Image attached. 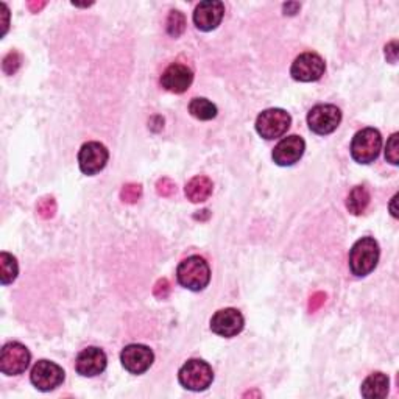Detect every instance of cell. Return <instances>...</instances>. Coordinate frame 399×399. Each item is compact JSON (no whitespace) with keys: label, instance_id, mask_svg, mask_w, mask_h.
I'll return each mask as SVG.
<instances>
[{"label":"cell","instance_id":"obj_4","mask_svg":"<svg viewBox=\"0 0 399 399\" xmlns=\"http://www.w3.org/2000/svg\"><path fill=\"white\" fill-rule=\"evenodd\" d=\"M180 383L190 391H204L211 387L214 372L208 362L202 359H190L180 368Z\"/></svg>","mask_w":399,"mask_h":399},{"label":"cell","instance_id":"obj_32","mask_svg":"<svg viewBox=\"0 0 399 399\" xmlns=\"http://www.w3.org/2000/svg\"><path fill=\"white\" fill-rule=\"evenodd\" d=\"M300 4H287L284 5V11L286 14H289V16H293V14H297L300 10Z\"/></svg>","mask_w":399,"mask_h":399},{"label":"cell","instance_id":"obj_29","mask_svg":"<svg viewBox=\"0 0 399 399\" xmlns=\"http://www.w3.org/2000/svg\"><path fill=\"white\" fill-rule=\"evenodd\" d=\"M326 293H323V292H315L312 297H310L309 300V312H317L324 302H326Z\"/></svg>","mask_w":399,"mask_h":399},{"label":"cell","instance_id":"obj_31","mask_svg":"<svg viewBox=\"0 0 399 399\" xmlns=\"http://www.w3.org/2000/svg\"><path fill=\"white\" fill-rule=\"evenodd\" d=\"M46 5L47 2H44V0H38V2H36V0H30V2H28V8H30L32 13H39Z\"/></svg>","mask_w":399,"mask_h":399},{"label":"cell","instance_id":"obj_19","mask_svg":"<svg viewBox=\"0 0 399 399\" xmlns=\"http://www.w3.org/2000/svg\"><path fill=\"white\" fill-rule=\"evenodd\" d=\"M369 192L365 186H356L348 195V200H346V208L352 214V216H362L368 208L369 204Z\"/></svg>","mask_w":399,"mask_h":399},{"label":"cell","instance_id":"obj_17","mask_svg":"<svg viewBox=\"0 0 399 399\" xmlns=\"http://www.w3.org/2000/svg\"><path fill=\"white\" fill-rule=\"evenodd\" d=\"M390 390V379L387 374L381 372L372 373L362 383L360 393L367 399H382L387 398Z\"/></svg>","mask_w":399,"mask_h":399},{"label":"cell","instance_id":"obj_16","mask_svg":"<svg viewBox=\"0 0 399 399\" xmlns=\"http://www.w3.org/2000/svg\"><path fill=\"white\" fill-rule=\"evenodd\" d=\"M192 81H194V72H192L188 66L180 63L170 64L161 75L162 87L173 94L186 92L190 87Z\"/></svg>","mask_w":399,"mask_h":399},{"label":"cell","instance_id":"obj_8","mask_svg":"<svg viewBox=\"0 0 399 399\" xmlns=\"http://www.w3.org/2000/svg\"><path fill=\"white\" fill-rule=\"evenodd\" d=\"M324 70H326V64H324L323 58L314 51H306L293 61L290 75L301 83H312V81H319L324 75Z\"/></svg>","mask_w":399,"mask_h":399},{"label":"cell","instance_id":"obj_12","mask_svg":"<svg viewBox=\"0 0 399 399\" xmlns=\"http://www.w3.org/2000/svg\"><path fill=\"white\" fill-rule=\"evenodd\" d=\"M121 362L123 368L131 374H142L153 365L154 354L149 346L133 343L122 350Z\"/></svg>","mask_w":399,"mask_h":399},{"label":"cell","instance_id":"obj_30","mask_svg":"<svg viewBox=\"0 0 399 399\" xmlns=\"http://www.w3.org/2000/svg\"><path fill=\"white\" fill-rule=\"evenodd\" d=\"M386 56L390 63H396L398 60V41H391L386 46Z\"/></svg>","mask_w":399,"mask_h":399},{"label":"cell","instance_id":"obj_3","mask_svg":"<svg viewBox=\"0 0 399 399\" xmlns=\"http://www.w3.org/2000/svg\"><path fill=\"white\" fill-rule=\"evenodd\" d=\"M382 149V136L376 128L357 131L351 142V156L359 164H372L378 159Z\"/></svg>","mask_w":399,"mask_h":399},{"label":"cell","instance_id":"obj_34","mask_svg":"<svg viewBox=\"0 0 399 399\" xmlns=\"http://www.w3.org/2000/svg\"><path fill=\"white\" fill-rule=\"evenodd\" d=\"M396 200H398V195H395L393 198H391V203H390V212H391V216H393L395 219L398 217V211H396Z\"/></svg>","mask_w":399,"mask_h":399},{"label":"cell","instance_id":"obj_28","mask_svg":"<svg viewBox=\"0 0 399 399\" xmlns=\"http://www.w3.org/2000/svg\"><path fill=\"white\" fill-rule=\"evenodd\" d=\"M170 292H172V286H170V281L167 278L159 279L153 287V295L158 300H167Z\"/></svg>","mask_w":399,"mask_h":399},{"label":"cell","instance_id":"obj_23","mask_svg":"<svg viewBox=\"0 0 399 399\" xmlns=\"http://www.w3.org/2000/svg\"><path fill=\"white\" fill-rule=\"evenodd\" d=\"M140 197H142V186L137 183H128L125 184L121 190V200L127 204L137 203Z\"/></svg>","mask_w":399,"mask_h":399},{"label":"cell","instance_id":"obj_1","mask_svg":"<svg viewBox=\"0 0 399 399\" xmlns=\"http://www.w3.org/2000/svg\"><path fill=\"white\" fill-rule=\"evenodd\" d=\"M178 283L192 292H202L211 281V269L202 256H190L180 262L176 269Z\"/></svg>","mask_w":399,"mask_h":399},{"label":"cell","instance_id":"obj_20","mask_svg":"<svg viewBox=\"0 0 399 399\" xmlns=\"http://www.w3.org/2000/svg\"><path fill=\"white\" fill-rule=\"evenodd\" d=\"M189 113L198 121H212L217 117V106L203 97H197L189 103Z\"/></svg>","mask_w":399,"mask_h":399},{"label":"cell","instance_id":"obj_25","mask_svg":"<svg viewBox=\"0 0 399 399\" xmlns=\"http://www.w3.org/2000/svg\"><path fill=\"white\" fill-rule=\"evenodd\" d=\"M386 159L393 166L399 164V135L398 133L391 135V137L388 139L387 147H386Z\"/></svg>","mask_w":399,"mask_h":399},{"label":"cell","instance_id":"obj_27","mask_svg":"<svg viewBox=\"0 0 399 399\" xmlns=\"http://www.w3.org/2000/svg\"><path fill=\"white\" fill-rule=\"evenodd\" d=\"M156 192L161 197H173L176 194V184L170 178H161L156 183Z\"/></svg>","mask_w":399,"mask_h":399},{"label":"cell","instance_id":"obj_5","mask_svg":"<svg viewBox=\"0 0 399 399\" xmlns=\"http://www.w3.org/2000/svg\"><path fill=\"white\" fill-rule=\"evenodd\" d=\"M292 125V117L287 111L281 108L265 109L257 116L256 131L264 139H276L284 136Z\"/></svg>","mask_w":399,"mask_h":399},{"label":"cell","instance_id":"obj_11","mask_svg":"<svg viewBox=\"0 0 399 399\" xmlns=\"http://www.w3.org/2000/svg\"><path fill=\"white\" fill-rule=\"evenodd\" d=\"M243 326H245L243 315L238 309L233 307L219 310V312L214 314V317L211 319V329L214 334L225 338L239 336L243 331Z\"/></svg>","mask_w":399,"mask_h":399},{"label":"cell","instance_id":"obj_33","mask_svg":"<svg viewBox=\"0 0 399 399\" xmlns=\"http://www.w3.org/2000/svg\"><path fill=\"white\" fill-rule=\"evenodd\" d=\"M2 6V14H4V33L2 36L6 33V30H8V18H10V13H8V8H6V5L2 4L0 5Z\"/></svg>","mask_w":399,"mask_h":399},{"label":"cell","instance_id":"obj_22","mask_svg":"<svg viewBox=\"0 0 399 399\" xmlns=\"http://www.w3.org/2000/svg\"><path fill=\"white\" fill-rule=\"evenodd\" d=\"M167 33L172 38H180V36L186 30V18L178 10H172L167 18Z\"/></svg>","mask_w":399,"mask_h":399},{"label":"cell","instance_id":"obj_6","mask_svg":"<svg viewBox=\"0 0 399 399\" xmlns=\"http://www.w3.org/2000/svg\"><path fill=\"white\" fill-rule=\"evenodd\" d=\"M32 354L19 342L6 343L0 351V372L6 376L22 374L30 365Z\"/></svg>","mask_w":399,"mask_h":399},{"label":"cell","instance_id":"obj_14","mask_svg":"<svg viewBox=\"0 0 399 399\" xmlns=\"http://www.w3.org/2000/svg\"><path fill=\"white\" fill-rule=\"evenodd\" d=\"M106 365V354L103 350L97 348V346H87L86 350L78 354L75 360L77 373L85 376V378H94V376L102 374L105 372Z\"/></svg>","mask_w":399,"mask_h":399},{"label":"cell","instance_id":"obj_7","mask_svg":"<svg viewBox=\"0 0 399 399\" xmlns=\"http://www.w3.org/2000/svg\"><path fill=\"white\" fill-rule=\"evenodd\" d=\"M340 122H342V111L336 105H317L307 114V125L310 131L320 136L334 133Z\"/></svg>","mask_w":399,"mask_h":399},{"label":"cell","instance_id":"obj_18","mask_svg":"<svg viewBox=\"0 0 399 399\" xmlns=\"http://www.w3.org/2000/svg\"><path fill=\"white\" fill-rule=\"evenodd\" d=\"M214 184L208 178V176H194L188 184H186V197L190 200L192 203H203L212 195Z\"/></svg>","mask_w":399,"mask_h":399},{"label":"cell","instance_id":"obj_13","mask_svg":"<svg viewBox=\"0 0 399 399\" xmlns=\"http://www.w3.org/2000/svg\"><path fill=\"white\" fill-rule=\"evenodd\" d=\"M225 16V5L219 0H206L197 5L194 11V24L202 32H212L220 25Z\"/></svg>","mask_w":399,"mask_h":399},{"label":"cell","instance_id":"obj_21","mask_svg":"<svg viewBox=\"0 0 399 399\" xmlns=\"http://www.w3.org/2000/svg\"><path fill=\"white\" fill-rule=\"evenodd\" d=\"M18 275H19V265L16 257L10 253H6V251H2V253H0V283L4 286H8L18 278Z\"/></svg>","mask_w":399,"mask_h":399},{"label":"cell","instance_id":"obj_2","mask_svg":"<svg viewBox=\"0 0 399 399\" xmlns=\"http://www.w3.org/2000/svg\"><path fill=\"white\" fill-rule=\"evenodd\" d=\"M381 250L373 238H362L350 251V270L354 276H367L379 262Z\"/></svg>","mask_w":399,"mask_h":399},{"label":"cell","instance_id":"obj_10","mask_svg":"<svg viewBox=\"0 0 399 399\" xmlns=\"http://www.w3.org/2000/svg\"><path fill=\"white\" fill-rule=\"evenodd\" d=\"M109 159V152L100 142H86L78 152L80 170L87 176L97 175L106 167Z\"/></svg>","mask_w":399,"mask_h":399},{"label":"cell","instance_id":"obj_15","mask_svg":"<svg viewBox=\"0 0 399 399\" xmlns=\"http://www.w3.org/2000/svg\"><path fill=\"white\" fill-rule=\"evenodd\" d=\"M305 150H306L305 139L297 136V135H292V136L284 137L275 147L271 158L278 166L289 167V166H293L295 162H298L302 158Z\"/></svg>","mask_w":399,"mask_h":399},{"label":"cell","instance_id":"obj_26","mask_svg":"<svg viewBox=\"0 0 399 399\" xmlns=\"http://www.w3.org/2000/svg\"><path fill=\"white\" fill-rule=\"evenodd\" d=\"M20 63H22V58L18 54V51H10L8 55L4 58V63H2V69L6 73V75H13V73H16L18 69L20 68Z\"/></svg>","mask_w":399,"mask_h":399},{"label":"cell","instance_id":"obj_9","mask_svg":"<svg viewBox=\"0 0 399 399\" xmlns=\"http://www.w3.org/2000/svg\"><path fill=\"white\" fill-rule=\"evenodd\" d=\"M64 369L51 360H38L32 368L30 381L33 386L41 391H51L60 387L64 382Z\"/></svg>","mask_w":399,"mask_h":399},{"label":"cell","instance_id":"obj_24","mask_svg":"<svg viewBox=\"0 0 399 399\" xmlns=\"http://www.w3.org/2000/svg\"><path fill=\"white\" fill-rule=\"evenodd\" d=\"M36 211H38V216L44 220L54 219L56 214V202L54 197H44L39 200L38 206H36Z\"/></svg>","mask_w":399,"mask_h":399}]
</instances>
